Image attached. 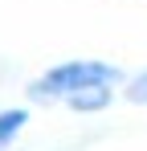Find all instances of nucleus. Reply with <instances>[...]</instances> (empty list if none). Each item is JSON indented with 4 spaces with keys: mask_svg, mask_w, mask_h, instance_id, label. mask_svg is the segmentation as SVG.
Segmentation results:
<instances>
[{
    "mask_svg": "<svg viewBox=\"0 0 147 151\" xmlns=\"http://www.w3.org/2000/svg\"><path fill=\"white\" fill-rule=\"evenodd\" d=\"M29 119H33L29 106H0V151H8V147L24 135Z\"/></svg>",
    "mask_w": 147,
    "mask_h": 151,
    "instance_id": "obj_2",
    "label": "nucleus"
},
{
    "mask_svg": "<svg viewBox=\"0 0 147 151\" xmlns=\"http://www.w3.org/2000/svg\"><path fill=\"white\" fill-rule=\"evenodd\" d=\"M115 98H119V90H90V94L74 98L66 110H74V114H102V110L115 106Z\"/></svg>",
    "mask_w": 147,
    "mask_h": 151,
    "instance_id": "obj_3",
    "label": "nucleus"
},
{
    "mask_svg": "<svg viewBox=\"0 0 147 151\" xmlns=\"http://www.w3.org/2000/svg\"><path fill=\"white\" fill-rule=\"evenodd\" d=\"M127 70L119 61L106 57H66L45 65L37 78H29L24 94L33 106H70L74 98L90 94V90H122Z\"/></svg>",
    "mask_w": 147,
    "mask_h": 151,
    "instance_id": "obj_1",
    "label": "nucleus"
},
{
    "mask_svg": "<svg viewBox=\"0 0 147 151\" xmlns=\"http://www.w3.org/2000/svg\"><path fill=\"white\" fill-rule=\"evenodd\" d=\"M119 98L131 102V106H147V65H143V70H135V74H127Z\"/></svg>",
    "mask_w": 147,
    "mask_h": 151,
    "instance_id": "obj_4",
    "label": "nucleus"
}]
</instances>
